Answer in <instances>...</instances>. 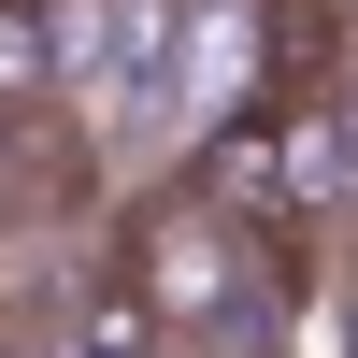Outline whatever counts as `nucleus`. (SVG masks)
<instances>
[{
    "mask_svg": "<svg viewBox=\"0 0 358 358\" xmlns=\"http://www.w3.org/2000/svg\"><path fill=\"white\" fill-rule=\"evenodd\" d=\"M115 273L143 287V315H158L172 358H287V315H301L287 244L215 187V172L143 187L129 215H115Z\"/></svg>",
    "mask_w": 358,
    "mask_h": 358,
    "instance_id": "obj_1",
    "label": "nucleus"
},
{
    "mask_svg": "<svg viewBox=\"0 0 358 358\" xmlns=\"http://www.w3.org/2000/svg\"><path fill=\"white\" fill-rule=\"evenodd\" d=\"M72 72H57V15L43 0H0V129H57Z\"/></svg>",
    "mask_w": 358,
    "mask_h": 358,
    "instance_id": "obj_2",
    "label": "nucleus"
},
{
    "mask_svg": "<svg viewBox=\"0 0 358 358\" xmlns=\"http://www.w3.org/2000/svg\"><path fill=\"white\" fill-rule=\"evenodd\" d=\"M315 315H330V358H358V244L330 258V287H315Z\"/></svg>",
    "mask_w": 358,
    "mask_h": 358,
    "instance_id": "obj_3",
    "label": "nucleus"
}]
</instances>
